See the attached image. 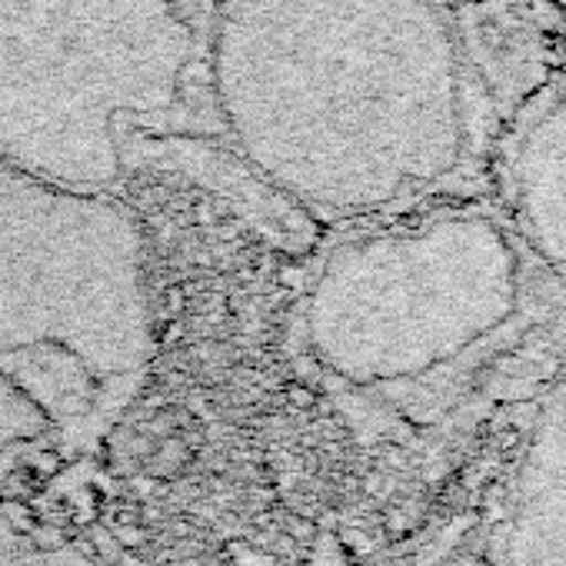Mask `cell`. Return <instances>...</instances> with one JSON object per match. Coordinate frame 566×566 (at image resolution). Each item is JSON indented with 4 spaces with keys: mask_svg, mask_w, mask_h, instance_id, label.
<instances>
[{
    "mask_svg": "<svg viewBox=\"0 0 566 566\" xmlns=\"http://www.w3.org/2000/svg\"><path fill=\"white\" fill-rule=\"evenodd\" d=\"M490 200L566 287V11L500 101Z\"/></svg>",
    "mask_w": 566,
    "mask_h": 566,
    "instance_id": "5",
    "label": "cell"
},
{
    "mask_svg": "<svg viewBox=\"0 0 566 566\" xmlns=\"http://www.w3.org/2000/svg\"><path fill=\"white\" fill-rule=\"evenodd\" d=\"M340 384L433 420L543 390L566 364V287L490 200L347 227L301 307Z\"/></svg>",
    "mask_w": 566,
    "mask_h": 566,
    "instance_id": "2",
    "label": "cell"
},
{
    "mask_svg": "<svg viewBox=\"0 0 566 566\" xmlns=\"http://www.w3.org/2000/svg\"><path fill=\"white\" fill-rule=\"evenodd\" d=\"M54 430L51 417L41 410V403L21 390L8 374H0V460L11 457L21 447L48 440Z\"/></svg>",
    "mask_w": 566,
    "mask_h": 566,
    "instance_id": "7",
    "label": "cell"
},
{
    "mask_svg": "<svg viewBox=\"0 0 566 566\" xmlns=\"http://www.w3.org/2000/svg\"><path fill=\"white\" fill-rule=\"evenodd\" d=\"M0 566H104L81 543L34 523L24 510L0 506Z\"/></svg>",
    "mask_w": 566,
    "mask_h": 566,
    "instance_id": "6",
    "label": "cell"
},
{
    "mask_svg": "<svg viewBox=\"0 0 566 566\" xmlns=\"http://www.w3.org/2000/svg\"><path fill=\"white\" fill-rule=\"evenodd\" d=\"M450 8H467V4H483V0H443ZM513 4H546L556 11H566V0H513Z\"/></svg>",
    "mask_w": 566,
    "mask_h": 566,
    "instance_id": "8",
    "label": "cell"
},
{
    "mask_svg": "<svg viewBox=\"0 0 566 566\" xmlns=\"http://www.w3.org/2000/svg\"><path fill=\"white\" fill-rule=\"evenodd\" d=\"M213 18V0H0V157L77 190L170 174L270 247H311L317 223L223 130Z\"/></svg>",
    "mask_w": 566,
    "mask_h": 566,
    "instance_id": "3",
    "label": "cell"
},
{
    "mask_svg": "<svg viewBox=\"0 0 566 566\" xmlns=\"http://www.w3.org/2000/svg\"><path fill=\"white\" fill-rule=\"evenodd\" d=\"M154 350L134 210L0 157V374L81 443L127 407Z\"/></svg>",
    "mask_w": 566,
    "mask_h": 566,
    "instance_id": "4",
    "label": "cell"
},
{
    "mask_svg": "<svg viewBox=\"0 0 566 566\" xmlns=\"http://www.w3.org/2000/svg\"><path fill=\"white\" fill-rule=\"evenodd\" d=\"M210 71L233 147L314 223L490 197L500 107L443 0H223Z\"/></svg>",
    "mask_w": 566,
    "mask_h": 566,
    "instance_id": "1",
    "label": "cell"
}]
</instances>
